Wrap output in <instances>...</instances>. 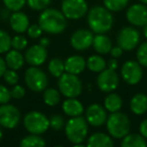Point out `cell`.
I'll list each match as a JSON object with an SVG mask.
<instances>
[{
    "label": "cell",
    "mask_w": 147,
    "mask_h": 147,
    "mask_svg": "<svg viewBox=\"0 0 147 147\" xmlns=\"http://www.w3.org/2000/svg\"><path fill=\"white\" fill-rule=\"evenodd\" d=\"M139 131H140V134L145 139H147V119H144L140 123V125H139Z\"/></svg>",
    "instance_id": "cell-42"
},
{
    "label": "cell",
    "mask_w": 147,
    "mask_h": 147,
    "mask_svg": "<svg viewBox=\"0 0 147 147\" xmlns=\"http://www.w3.org/2000/svg\"><path fill=\"white\" fill-rule=\"evenodd\" d=\"M2 137H3V132H2V130H1V127H0V141H1Z\"/></svg>",
    "instance_id": "cell-48"
},
{
    "label": "cell",
    "mask_w": 147,
    "mask_h": 147,
    "mask_svg": "<svg viewBox=\"0 0 147 147\" xmlns=\"http://www.w3.org/2000/svg\"><path fill=\"white\" fill-rule=\"evenodd\" d=\"M61 101V94L59 91L53 88H47L43 92V102L49 107H55Z\"/></svg>",
    "instance_id": "cell-28"
},
{
    "label": "cell",
    "mask_w": 147,
    "mask_h": 147,
    "mask_svg": "<svg viewBox=\"0 0 147 147\" xmlns=\"http://www.w3.org/2000/svg\"><path fill=\"white\" fill-rule=\"evenodd\" d=\"M27 34L30 38H38L42 33V29L40 28L39 24H31L27 28Z\"/></svg>",
    "instance_id": "cell-39"
},
{
    "label": "cell",
    "mask_w": 147,
    "mask_h": 147,
    "mask_svg": "<svg viewBox=\"0 0 147 147\" xmlns=\"http://www.w3.org/2000/svg\"><path fill=\"white\" fill-rule=\"evenodd\" d=\"M93 47L100 55H107L112 49V41L104 33H97L93 39Z\"/></svg>",
    "instance_id": "cell-23"
},
{
    "label": "cell",
    "mask_w": 147,
    "mask_h": 147,
    "mask_svg": "<svg viewBox=\"0 0 147 147\" xmlns=\"http://www.w3.org/2000/svg\"><path fill=\"white\" fill-rule=\"evenodd\" d=\"M26 3L31 9L39 11L47 8L51 4V0H26Z\"/></svg>",
    "instance_id": "cell-36"
},
{
    "label": "cell",
    "mask_w": 147,
    "mask_h": 147,
    "mask_svg": "<svg viewBox=\"0 0 147 147\" xmlns=\"http://www.w3.org/2000/svg\"><path fill=\"white\" fill-rule=\"evenodd\" d=\"M93 39H94V34L92 30L81 28L71 34L69 42L74 49L78 51H84L92 47Z\"/></svg>",
    "instance_id": "cell-13"
},
{
    "label": "cell",
    "mask_w": 147,
    "mask_h": 147,
    "mask_svg": "<svg viewBox=\"0 0 147 147\" xmlns=\"http://www.w3.org/2000/svg\"><path fill=\"white\" fill-rule=\"evenodd\" d=\"M140 41L138 30L132 26H125L119 30L117 34V43L123 51H132L136 49Z\"/></svg>",
    "instance_id": "cell-10"
},
{
    "label": "cell",
    "mask_w": 147,
    "mask_h": 147,
    "mask_svg": "<svg viewBox=\"0 0 147 147\" xmlns=\"http://www.w3.org/2000/svg\"><path fill=\"white\" fill-rule=\"evenodd\" d=\"M107 67H108V69H115V71H116V69L118 67V61H117V59L112 57V59H109L108 63H107Z\"/></svg>",
    "instance_id": "cell-43"
},
{
    "label": "cell",
    "mask_w": 147,
    "mask_h": 147,
    "mask_svg": "<svg viewBox=\"0 0 147 147\" xmlns=\"http://www.w3.org/2000/svg\"><path fill=\"white\" fill-rule=\"evenodd\" d=\"M136 59L142 67H147V41L142 42L138 47L136 51Z\"/></svg>",
    "instance_id": "cell-32"
},
{
    "label": "cell",
    "mask_w": 147,
    "mask_h": 147,
    "mask_svg": "<svg viewBox=\"0 0 147 147\" xmlns=\"http://www.w3.org/2000/svg\"><path fill=\"white\" fill-rule=\"evenodd\" d=\"M106 127L111 137L115 139H122L130 133L131 122L126 114L118 111L109 115L106 121Z\"/></svg>",
    "instance_id": "cell-4"
},
{
    "label": "cell",
    "mask_w": 147,
    "mask_h": 147,
    "mask_svg": "<svg viewBox=\"0 0 147 147\" xmlns=\"http://www.w3.org/2000/svg\"><path fill=\"white\" fill-rule=\"evenodd\" d=\"M86 145L89 147H112L114 142L111 136L102 132H97L87 139Z\"/></svg>",
    "instance_id": "cell-22"
},
{
    "label": "cell",
    "mask_w": 147,
    "mask_h": 147,
    "mask_svg": "<svg viewBox=\"0 0 147 147\" xmlns=\"http://www.w3.org/2000/svg\"><path fill=\"white\" fill-rule=\"evenodd\" d=\"M123 101L122 98L119 96L116 93H109L108 96H106L104 100V107L108 112L114 113L120 111V109L122 108Z\"/></svg>",
    "instance_id": "cell-24"
},
{
    "label": "cell",
    "mask_w": 147,
    "mask_h": 147,
    "mask_svg": "<svg viewBox=\"0 0 147 147\" xmlns=\"http://www.w3.org/2000/svg\"><path fill=\"white\" fill-rule=\"evenodd\" d=\"M11 49V37L3 29H0V53H5Z\"/></svg>",
    "instance_id": "cell-31"
},
{
    "label": "cell",
    "mask_w": 147,
    "mask_h": 147,
    "mask_svg": "<svg viewBox=\"0 0 147 147\" xmlns=\"http://www.w3.org/2000/svg\"><path fill=\"white\" fill-rule=\"evenodd\" d=\"M10 93H11V97L13 99H16V100H19V99L23 98L25 95V89L23 88L22 86L20 85H14L13 88L10 90Z\"/></svg>",
    "instance_id": "cell-40"
},
{
    "label": "cell",
    "mask_w": 147,
    "mask_h": 147,
    "mask_svg": "<svg viewBox=\"0 0 147 147\" xmlns=\"http://www.w3.org/2000/svg\"><path fill=\"white\" fill-rule=\"evenodd\" d=\"M47 69L51 76L59 79L65 73V61H63L59 57H53L49 61Z\"/></svg>",
    "instance_id": "cell-29"
},
{
    "label": "cell",
    "mask_w": 147,
    "mask_h": 147,
    "mask_svg": "<svg viewBox=\"0 0 147 147\" xmlns=\"http://www.w3.org/2000/svg\"><path fill=\"white\" fill-rule=\"evenodd\" d=\"M121 76L128 85H137L143 77L142 65L137 61H125L121 69Z\"/></svg>",
    "instance_id": "cell-12"
},
{
    "label": "cell",
    "mask_w": 147,
    "mask_h": 147,
    "mask_svg": "<svg viewBox=\"0 0 147 147\" xmlns=\"http://www.w3.org/2000/svg\"><path fill=\"white\" fill-rule=\"evenodd\" d=\"M108 115L105 107L101 106L100 104L93 103L89 105L86 110V120L88 124L93 127H101L107 121Z\"/></svg>",
    "instance_id": "cell-15"
},
{
    "label": "cell",
    "mask_w": 147,
    "mask_h": 147,
    "mask_svg": "<svg viewBox=\"0 0 147 147\" xmlns=\"http://www.w3.org/2000/svg\"><path fill=\"white\" fill-rule=\"evenodd\" d=\"M25 61L30 65H41L47 59V47L40 45H34L26 49L24 55Z\"/></svg>",
    "instance_id": "cell-16"
},
{
    "label": "cell",
    "mask_w": 147,
    "mask_h": 147,
    "mask_svg": "<svg viewBox=\"0 0 147 147\" xmlns=\"http://www.w3.org/2000/svg\"><path fill=\"white\" fill-rule=\"evenodd\" d=\"M129 0H104V6L111 12H119L128 5Z\"/></svg>",
    "instance_id": "cell-30"
},
{
    "label": "cell",
    "mask_w": 147,
    "mask_h": 147,
    "mask_svg": "<svg viewBox=\"0 0 147 147\" xmlns=\"http://www.w3.org/2000/svg\"><path fill=\"white\" fill-rule=\"evenodd\" d=\"M57 87L61 94L67 98H77L82 94L83 84L78 75L63 73L59 78Z\"/></svg>",
    "instance_id": "cell-5"
},
{
    "label": "cell",
    "mask_w": 147,
    "mask_h": 147,
    "mask_svg": "<svg viewBox=\"0 0 147 147\" xmlns=\"http://www.w3.org/2000/svg\"><path fill=\"white\" fill-rule=\"evenodd\" d=\"M39 45H42L45 47H47L51 45V40H49V37H41L40 40H39Z\"/></svg>",
    "instance_id": "cell-46"
},
{
    "label": "cell",
    "mask_w": 147,
    "mask_h": 147,
    "mask_svg": "<svg viewBox=\"0 0 147 147\" xmlns=\"http://www.w3.org/2000/svg\"><path fill=\"white\" fill-rule=\"evenodd\" d=\"M5 63L8 69H14V71H18L24 65V57L22 55V53H20V51L17 49H9L6 53L5 55Z\"/></svg>",
    "instance_id": "cell-20"
},
{
    "label": "cell",
    "mask_w": 147,
    "mask_h": 147,
    "mask_svg": "<svg viewBox=\"0 0 147 147\" xmlns=\"http://www.w3.org/2000/svg\"><path fill=\"white\" fill-rule=\"evenodd\" d=\"M2 1L4 3L5 8L12 11V12L19 11L20 9H22L26 3V0H2Z\"/></svg>",
    "instance_id": "cell-34"
},
{
    "label": "cell",
    "mask_w": 147,
    "mask_h": 147,
    "mask_svg": "<svg viewBox=\"0 0 147 147\" xmlns=\"http://www.w3.org/2000/svg\"><path fill=\"white\" fill-rule=\"evenodd\" d=\"M11 93L7 87L0 85V105L6 104L11 100Z\"/></svg>",
    "instance_id": "cell-38"
},
{
    "label": "cell",
    "mask_w": 147,
    "mask_h": 147,
    "mask_svg": "<svg viewBox=\"0 0 147 147\" xmlns=\"http://www.w3.org/2000/svg\"><path fill=\"white\" fill-rule=\"evenodd\" d=\"M143 34H144V36L147 38V24L143 26Z\"/></svg>",
    "instance_id": "cell-47"
},
{
    "label": "cell",
    "mask_w": 147,
    "mask_h": 147,
    "mask_svg": "<svg viewBox=\"0 0 147 147\" xmlns=\"http://www.w3.org/2000/svg\"><path fill=\"white\" fill-rule=\"evenodd\" d=\"M126 18L134 26H144L147 24V4L137 3L127 9Z\"/></svg>",
    "instance_id": "cell-14"
},
{
    "label": "cell",
    "mask_w": 147,
    "mask_h": 147,
    "mask_svg": "<svg viewBox=\"0 0 147 147\" xmlns=\"http://www.w3.org/2000/svg\"><path fill=\"white\" fill-rule=\"evenodd\" d=\"M88 10L86 0H63L61 3V12L67 19L78 20L84 17Z\"/></svg>",
    "instance_id": "cell-8"
},
{
    "label": "cell",
    "mask_w": 147,
    "mask_h": 147,
    "mask_svg": "<svg viewBox=\"0 0 147 147\" xmlns=\"http://www.w3.org/2000/svg\"><path fill=\"white\" fill-rule=\"evenodd\" d=\"M109 53H110L112 57H115V59H117V57H120L121 55H122L123 49H122V47H120L119 45H117V47H112Z\"/></svg>",
    "instance_id": "cell-41"
},
{
    "label": "cell",
    "mask_w": 147,
    "mask_h": 147,
    "mask_svg": "<svg viewBox=\"0 0 147 147\" xmlns=\"http://www.w3.org/2000/svg\"><path fill=\"white\" fill-rule=\"evenodd\" d=\"M24 81L27 88L35 93L45 91L49 84L47 75L36 65H31L25 71Z\"/></svg>",
    "instance_id": "cell-7"
},
{
    "label": "cell",
    "mask_w": 147,
    "mask_h": 147,
    "mask_svg": "<svg viewBox=\"0 0 147 147\" xmlns=\"http://www.w3.org/2000/svg\"><path fill=\"white\" fill-rule=\"evenodd\" d=\"M147 145L146 140L141 134L128 133L122 138V147H145Z\"/></svg>",
    "instance_id": "cell-25"
},
{
    "label": "cell",
    "mask_w": 147,
    "mask_h": 147,
    "mask_svg": "<svg viewBox=\"0 0 147 147\" xmlns=\"http://www.w3.org/2000/svg\"><path fill=\"white\" fill-rule=\"evenodd\" d=\"M21 119L20 111L11 104H2L0 106V126L6 129H14L18 126Z\"/></svg>",
    "instance_id": "cell-9"
},
{
    "label": "cell",
    "mask_w": 147,
    "mask_h": 147,
    "mask_svg": "<svg viewBox=\"0 0 147 147\" xmlns=\"http://www.w3.org/2000/svg\"><path fill=\"white\" fill-rule=\"evenodd\" d=\"M27 39L23 35H15L13 38H11V47L17 51H23L27 47Z\"/></svg>",
    "instance_id": "cell-35"
},
{
    "label": "cell",
    "mask_w": 147,
    "mask_h": 147,
    "mask_svg": "<svg viewBox=\"0 0 147 147\" xmlns=\"http://www.w3.org/2000/svg\"><path fill=\"white\" fill-rule=\"evenodd\" d=\"M9 23L13 31L16 33H23L27 30L29 26V19L28 16L24 12L21 11H14L10 15Z\"/></svg>",
    "instance_id": "cell-17"
},
{
    "label": "cell",
    "mask_w": 147,
    "mask_h": 147,
    "mask_svg": "<svg viewBox=\"0 0 147 147\" xmlns=\"http://www.w3.org/2000/svg\"><path fill=\"white\" fill-rule=\"evenodd\" d=\"M114 18L105 6L92 7L88 13V24L94 33H106L112 28Z\"/></svg>",
    "instance_id": "cell-2"
},
{
    "label": "cell",
    "mask_w": 147,
    "mask_h": 147,
    "mask_svg": "<svg viewBox=\"0 0 147 147\" xmlns=\"http://www.w3.org/2000/svg\"><path fill=\"white\" fill-rule=\"evenodd\" d=\"M9 11L8 9H0V17L3 19V20H6L7 18H10L9 16Z\"/></svg>",
    "instance_id": "cell-45"
},
{
    "label": "cell",
    "mask_w": 147,
    "mask_h": 147,
    "mask_svg": "<svg viewBox=\"0 0 147 147\" xmlns=\"http://www.w3.org/2000/svg\"><path fill=\"white\" fill-rule=\"evenodd\" d=\"M130 110L135 115H143L147 112V95L137 93L130 100Z\"/></svg>",
    "instance_id": "cell-21"
},
{
    "label": "cell",
    "mask_w": 147,
    "mask_h": 147,
    "mask_svg": "<svg viewBox=\"0 0 147 147\" xmlns=\"http://www.w3.org/2000/svg\"><path fill=\"white\" fill-rule=\"evenodd\" d=\"M21 147H43L45 146V141L37 134H29L24 136L20 140Z\"/></svg>",
    "instance_id": "cell-27"
},
{
    "label": "cell",
    "mask_w": 147,
    "mask_h": 147,
    "mask_svg": "<svg viewBox=\"0 0 147 147\" xmlns=\"http://www.w3.org/2000/svg\"><path fill=\"white\" fill-rule=\"evenodd\" d=\"M6 69H7V65H6V63H5V59L0 57V78L3 77V75H4Z\"/></svg>",
    "instance_id": "cell-44"
},
{
    "label": "cell",
    "mask_w": 147,
    "mask_h": 147,
    "mask_svg": "<svg viewBox=\"0 0 147 147\" xmlns=\"http://www.w3.org/2000/svg\"><path fill=\"white\" fill-rule=\"evenodd\" d=\"M38 24L45 32L49 34H59L67 27V17L57 9L45 8L39 15Z\"/></svg>",
    "instance_id": "cell-1"
},
{
    "label": "cell",
    "mask_w": 147,
    "mask_h": 147,
    "mask_svg": "<svg viewBox=\"0 0 147 147\" xmlns=\"http://www.w3.org/2000/svg\"><path fill=\"white\" fill-rule=\"evenodd\" d=\"M87 67L93 73H100L103 69L107 67V63L104 59V57L99 55H93L88 57L86 61Z\"/></svg>",
    "instance_id": "cell-26"
},
{
    "label": "cell",
    "mask_w": 147,
    "mask_h": 147,
    "mask_svg": "<svg viewBox=\"0 0 147 147\" xmlns=\"http://www.w3.org/2000/svg\"><path fill=\"white\" fill-rule=\"evenodd\" d=\"M63 112L69 117H77L81 116L84 112V106L82 102L76 98H67L63 101L61 105Z\"/></svg>",
    "instance_id": "cell-19"
},
{
    "label": "cell",
    "mask_w": 147,
    "mask_h": 147,
    "mask_svg": "<svg viewBox=\"0 0 147 147\" xmlns=\"http://www.w3.org/2000/svg\"><path fill=\"white\" fill-rule=\"evenodd\" d=\"M3 79L6 82V84L10 85V86H14V85H16L18 83L19 76L17 75L16 71L8 69L5 71L4 75H3Z\"/></svg>",
    "instance_id": "cell-37"
},
{
    "label": "cell",
    "mask_w": 147,
    "mask_h": 147,
    "mask_svg": "<svg viewBox=\"0 0 147 147\" xmlns=\"http://www.w3.org/2000/svg\"><path fill=\"white\" fill-rule=\"evenodd\" d=\"M141 3H143V4H147V0H139Z\"/></svg>",
    "instance_id": "cell-49"
},
{
    "label": "cell",
    "mask_w": 147,
    "mask_h": 147,
    "mask_svg": "<svg viewBox=\"0 0 147 147\" xmlns=\"http://www.w3.org/2000/svg\"><path fill=\"white\" fill-rule=\"evenodd\" d=\"M23 126L31 134H43L49 128V119L43 113L30 111L23 118Z\"/></svg>",
    "instance_id": "cell-6"
},
{
    "label": "cell",
    "mask_w": 147,
    "mask_h": 147,
    "mask_svg": "<svg viewBox=\"0 0 147 147\" xmlns=\"http://www.w3.org/2000/svg\"><path fill=\"white\" fill-rule=\"evenodd\" d=\"M88 122L84 117H71L65 125V133L67 140L76 146H84L83 142L88 136Z\"/></svg>",
    "instance_id": "cell-3"
},
{
    "label": "cell",
    "mask_w": 147,
    "mask_h": 147,
    "mask_svg": "<svg viewBox=\"0 0 147 147\" xmlns=\"http://www.w3.org/2000/svg\"><path fill=\"white\" fill-rule=\"evenodd\" d=\"M98 88L103 93H111L117 89L119 85V77L115 69L106 67L100 71L96 79Z\"/></svg>",
    "instance_id": "cell-11"
},
{
    "label": "cell",
    "mask_w": 147,
    "mask_h": 147,
    "mask_svg": "<svg viewBox=\"0 0 147 147\" xmlns=\"http://www.w3.org/2000/svg\"><path fill=\"white\" fill-rule=\"evenodd\" d=\"M87 67V63L82 55H74L69 57L65 61V71L67 73L80 75Z\"/></svg>",
    "instance_id": "cell-18"
},
{
    "label": "cell",
    "mask_w": 147,
    "mask_h": 147,
    "mask_svg": "<svg viewBox=\"0 0 147 147\" xmlns=\"http://www.w3.org/2000/svg\"><path fill=\"white\" fill-rule=\"evenodd\" d=\"M65 119L61 115L59 114H53L49 118V127L53 129L55 131H59L65 127Z\"/></svg>",
    "instance_id": "cell-33"
}]
</instances>
